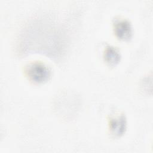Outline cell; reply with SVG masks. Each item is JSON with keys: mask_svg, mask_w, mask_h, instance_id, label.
I'll return each mask as SVG.
<instances>
[{"mask_svg": "<svg viewBox=\"0 0 153 153\" xmlns=\"http://www.w3.org/2000/svg\"><path fill=\"white\" fill-rule=\"evenodd\" d=\"M69 39L66 29L47 15L30 20L22 29L18 41L19 53L23 55L40 53L59 59L64 56Z\"/></svg>", "mask_w": 153, "mask_h": 153, "instance_id": "1", "label": "cell"}, {"mask_svg": "<svg viewBox=\"0 0 153 153\" xmlns=\"http://www.w3.org/2000/svg\"><path fill=\"white\" fill-rule=\"evenodd\" d=\"M24 73L27 79L36 84H42L48 81L51 76V70L41 62H31L25 66Z\"/></svg>", "mask_w": 153, "mask_h": 153, "instance_id": "2", "label": "cell"}, {"mask_svg": "<svg viewBox=\"0 0 153 153\" xmlns=\"http://www.w3.org/2000/svg\"><path fill=\"white\" fill-rule=\"evenodd\" d=\"M113 30L116 37L120 40L128 41L132 38V25L126 19H115L113 22Z\"/></svg>", "mask_w": 153, "mask_h": 153, "instance_id": "3", "label": "cell"}, {"mask_svg": "<svg viewBox=\"0 0 153 153\" xmlns=\"http://www.w3.org/2000/svg\"><path fill=\"white\" fill-rule=\"evenodd\" d=\"M110 133L115 137L122 136L127 129V120L124 115L111 117L108 121Z\"/></svg>", "mask_w": 153, "mask_h": 153, "instance_id": "4", "label": "cell"}, {"mask_svg": "<svg viewBox=\"0 0 153 153\" xmlns=\"http://www.w3.org/2000/svg\"><path fill=\"white\" fill-rule=\"evenodd\" d=\"M105 62L110 66H116L121 60V54L118 50L114 47L108 45L103 51Z\"/></svg>", "mask_w": 153, "mask_h": 153, "instance_id": "5", "label": "cell"}]
</instances>
